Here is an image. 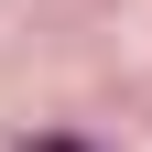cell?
Masks as SVG:
<instances>
[{"mask_svg":"<svg viewBox=\"0 0 152 152\" xmlns=\"http://www.w3.org/2000/svg\"><path fill=\"white\" fill-rule=\"evenodd\" d=\"M33 152H87V141H65V130H44V141H33Z\"/></svg>","mask_w":152,"mask_h":152,"instance_id":"obj_1","label":"cell"}]
</instances>
